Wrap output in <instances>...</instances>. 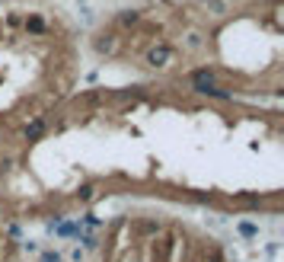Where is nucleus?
I'll use <instances>...</instances> for the list:
<instances>
[{
	"label": "nucleus",
	"instance_id": "nucleus-18",
	"mask_svg": "<svg viewBox=\"0 0 284 262\" xmlns=\"http://www.w3.org/2000/svg\"><path fill=\"white\" fill-rule=\"evenodd\" d=\"M39 262H64V256L58 253V249H42V253H39Z\"/></svg>",
	"mask_w": 284,
	"mask_h": 262
},
{
	"label": "nucleus",
	"instance_id": "nucleus-17",
	"mask_svg": "<svg viewBox=\"0 0 284 262\" xmlns=\"http://www.w3.org/2000/svg\"><path fill=\"white\" fill-rule=\"evenodd\" d=\"M80 243H83V246H80L83 253H87V249H99V246H102L96 233H80Z\"/></svg>",
	"mask_w": 284,
	"mask_h": 262
},
{
	"label": "nucleus",
	"instance_id": "nucleus-10",
	"mask_svg": "<svg viewBox=\"0 0 284 262\" xmlns=\"http://www.w3.org/2000/svg\"><path fill=\"white\" fill-rule=\"evenodd\" d=\"M230 201H236V205H246V208H259V205H262V195H259V192H233Z\"/></svg>",
	"mask_w": 284,
	"mask_h": 262
},
{
	"label": "nucleus",
	"instance_id": "nucleus-1",
	"mask_svg": "<svg viewBox=\"0 0 284 262\" xmlns=\"http://www.w3.org/2000/svg\"><path fill=\"white\" fill-rule=\"evenodd\" d=\"M176 61H179V51H176V45H169V42H153L144 51V64L150 70H169Z\"/></svg>",
	"mask_w": 284,
	"mask_h": 262
},
{
	"label": "nucleus",
	"instance_id": "nucleus-19",
	"mask_svg": "<svg viewBox=\"0 0 284 262\" xmlns=\"http://www.w3.org/2000/svg\"><path fill=\"white\" fill-rule=\"evenodd\" d=\"M201 262H223V256H220L217 246H211V249H205V259H201Z\"/></svg>",
	"mask_w": 284,
	"mask_h": 262
},
{
	"label": "nucleus",
	"instance_id": "nucleus-8",
	"mask_svg": "<svg viewBox=\"0 0 284 262\" xmlns=\"http://www.w3.org/2000/svg\"><path fill=\"white\" fill-rule=\"evenodd\" d=\"M58 237H67V240H80V233H83V227H80V221H61V224H54V230Z\"/></svg>",
	"mask_w": 284,
	"mask_h": 262
},
{
	"label": "nucleus",
	"instance_id": "nucleus-14",
	"mask_svg": "<svg viewBox=\"0 0 284 262\" xmlns=\"http://www.w3.org/2000/svg\"><path fill=\"white\" fill-rule=\"evenodd\" d=\"M74 198L80 201V205H90V201L96 198V182H83V186L77 189V195H74Z\"/></svg>",
	"mask_w": 284,
	"mask_h": 262
},
{
	"label": "nucleus",
	"instance_id": "nucleus-23",
	"mask_svg": "<svg viewBox=\"0 0 284 262\" xmlns=\"http://www.w3.org/2000/svg\"><path fill=\"white\" fill-rule=\"evenodd\" d=\"M70 259H74V262H83V249H80V246H77V249H74V253H70Z\"/></svg>",
	"mask_w": 284,
	"mask_h": 262
},
{
	"label": "nucleus",
	"instance_id": "nucleus-20",
	"mask_svg": "<svg viewBox=\"0 0 284 262\" xmlns=\"http://www.w3.org/2000/svg\"><path fill=\"white\" fill-rule=\"evenodd\" d=\"M19 233H22V227H19V224H10V227H7V240H16Z\"/></svg>",
	"mask_w": 284,
	"mask_h": 262
},
{
	"label": "nucleus",
	"instance_id": "nucleus-3",
	"mask_svg": "<svg viewBox=\"0 0 284 262\" xmlns=\"http://www.w3.org/2000/svg\"><path fill=\"white\" fill-rule=\"evenodd\" d=\"M185 80L192 83V93H205V90H211V87H217V67H211V64H201V67H195V70H188L185 74Z\"/></svg>",
	"mask_w": 284,
	"mask_h": 262
},
{
	"label": "nucleus",
	"instance_id": "nucleus-12",
	"mask_svg": "<svg viewBox=\"0 0 284 262\" xmlns=\"http://www.w3.org/2000/svg\"><path fill=\"white\" fill-rule=\"evenodd\" d=\"M201 96H208V99H217V102H233V96H236V93H233V90H227V87H220V83H217V87L205 90Z\"/></svg>",
	"mask_w": 284,
	"mask_h": 262
},
{
	"label": "nucleus",
	"instance_id": "nucleus-22",
	"mask_svg": "<svg viewBox=\"0 0 284 262\" xmlns=\"http://www.w3.org/2000/svg\"><path fill=\"white\" fill-rule=\"evenodd\" d=\"M22 253H39V246H35L32 240H26V243H22Z\"/></svg>",
	"mask_w": 284,
	"mask_h": 262
},
{
	"label": "nucleus",
	"instance_id": "nucleus-16",
	"mask_svg": "<svg viewBox=\"0 0 284 262\" xmlns=\"http://www.w3.org/2000/svg\"><path fill=\"white\" fill-rule=\"evenodd\" d=\"M77 221H80V227H83V230H87V227H90V230H99V227H102V221H99L93 211H87L83 218H77Z\"/></svg>",
	"mask_w": 284,
	"mask_h": 262
},
{
	"label": "nucleus",
	"instance_id": "nucleus-4",
	"mask_svg": "<svg viewBox=\"0 0 284 262\" xmlns=\"http://www.w3.org/2000/svg\"><path fill=\"white\" fill-rule=\"evenodd\" d=\"M22 32L32 35V39H45V35L54 32V26L42 13H22Z\"/></svg>",
	"mask_w": 284,
	"mask_h": 262
},
{
	"label": "nucleus",
	"instance_id": "nucleus-21",
	"mask_svg": "<svg viewBox=\"0 0 284 262\" xmlns=\"http://www.w3.org/2000/svg\"><path fill=\"white\" fill-rule=\"evenodd\" d=\"M192 198L198 201V205H211V201H214V195H211V192H208V195H205V192H198V195H192Z\"/></svg>",
	"mask_w": 284,
	"mask_h": 262
},
{
	"label": "nucleus",
	"instance_id": "nucleus-11",
	"mask_svg": "<svg viewBox=\"0 0 284 262\" xmlns=\"http://www.w3.org/2000/svg\"><path fill=\"white\" fill-rule=\"evenodd\" d=\"M201 7H205L211 16H227L230 13V0H201Z\"/></svg>",
	"mask_w": 284,
	"mask_h": 262
},
{
	"label": "nucleus",
	"instance_id": "nucleus-5",
	"mask_svg": "<svg viewBox=\"0 0 284 262\" xmlns=\"http://www.w3.org/2000/svg\"><path fill=\"white\" fill-rule=\"evenodd\" d=\"M45 131H48V115L42 112V115H32L29 122L22 125L19 135H22V141H26V144H35L39 138H45Z\"/></svg>",
	"mask_w": 284,
	"mask_h": 262
},
{
	"label": "nucleus",
	"instance_id": "nucleus-9",
	"mask_svg": "<svg viewBox=\"0 0 284 262\" xmlns=\"http://www.w3.org/2000/svg\"><path fill=\"white\" fill-rule=\"evenodd\" d=\"M201 45H205V42H201V32L192 29V32H185V35H182V42L176 45V51H179V55H182V51H198Z\"/></svg>",
	"mask_w": 284,
	"mask_h": 262
},
{
	"label": "nucleus",
	"instance_id": "nucleus-2",
	"mask_svg": "<svg viewBox=\"0 0 284 262\" xmlns=\"http://www.w3.org/2000/svg\"><path fill=\"white\" fill-rule=\"evenodd\" d=\"M122 48H125V39H122V32H115V29H99L93 35V51L96 55L122 58Z\"/></svg>",
	"mask_w": 284,
	"mask_h": 262
},
{
	"label": "nucleus",
	"instance_id": "nucleus-15",
	"mask_svg": "<svg viewBox=\"0 0 284 262\" xmlns=\"http://www.w3.org/2000/svg\"><path fill=\"white\" fill-rule=\"evenodd\" d=\"M236 233L246 237V240H255V237H259V224H252V221H240V224H236Z\"/></svg>",
	"mask_w": 284,
	"mask_h": 262
},
{
	"label": "nucleus",
	"instance_id": "nucleus-7",
	"mask_svg": "<svg viewBox=\"0 0 284 262\" xmlns=\"http://www.w3.org/2000/svg\"><path fill=\"white\" fill-rule=\"evenodd\" d=\"M173 249H176L173 233L163 237V240H157V246H153V262H169L173 259Z\"/></svg>",
	"mask_w": 284,
	"mask_h": 262
},
{
	"label": "nucleus",
	"instance_id": "nucleus-24",
	"mask_svg": "<svg viewBox=\"0 0 284 262\" xmlns=\"http://www.w3.org/2000/svg\"><path fill=\"white\" fill-rule=\"evenodd\" d=\"M0 240H4V233H0Z\"/></svg>",
	"mask_w": 284,
	"mask_h": 262
},
{
	"label": "nucleus",
	"instance_id": "nucleus-13",
	"mask_svg": "<svg viewBox=\"0 0 284 262\" xmlns=\"http://www.w3.org/2000/svg\"><path fill=\"white\" fill-rule=\"evenodd\" d=\"M134 230H137L140 237H157V233L163 230V224H160V221H134Z\"/></svg>",
	"mask_w": 284,
	"mask_h": 262
},
{
	"label": "nucleus",
	"instance_id": "nucleus-6",
	"mask_svg": "<svg viewBox=\"0 0 284 262\" xmlns=\"http://www.w3.org/2000/svg\"><path fill=\"white\" fill-rule=\"evenodd\" d=\"M140 22H144V13L140 10H118L115 19H112V29L122 32V29H137Z\"/></svg>",
	"mask_w": 284,
	"mask_h": 262
}]
</instances>
